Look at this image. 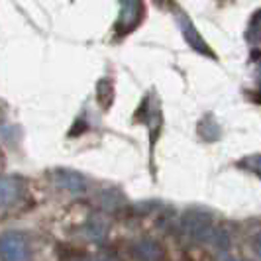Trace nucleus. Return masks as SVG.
I'll use <instances>...</instances> for the list:
<instances>
[{"instance_id":"nucleus-1","label":"nucleus","mask_w":261,"mask_h":261,"mask_svg":"<svg viewBox=\"0 0 261 261\" xmlns=\"http://www.w3.org/2000/svg\"><path fill=\"white\" fill-rule=\"evenodd\" d=\"M0 259L2 261H30V242L26 234L10 230L0 236Z\"/></svg>"},{"instance_id":"nucleus-2","label":"nucleus","mask_w":261,"mask_h":261,"mask_svg":"<svg viewBox=\"0 0 261 261\" xmlns=\"http://www.w3.org/2000/svg\"><path fill=\"white\" fill-rule=\"evenodd\" d=\"M134 253L140 261H159L163 257V251L151 240H142L134 246Z\"/></svg>"},{"instance_id":"nucleus-3","label":"nucleus","mask_w":261,"mask_h":261,"mask_svg":"<svg viewBox=\"0 0 261 261\" xmlns=\"http://www.w3.org/2000/svg\"><path fill=\"white\" fill-rule=\"evenodd\" d=\"M20 196V185L14 179H0V204H12Z\"/></svg>"},{"instance_id":"nucleus-4","label":"nucleus","mask_w":261,"mask_h":261,"mask_svg":"<svg viewBox=\"0 0 261 261\" xmlns=\"http://www.w3.org/2000/svg\"><path fill=\"white\" fill-rule=\"evenodd\" d=\"M57 185L67 189V191H71V193H83L85 191V181L79 177L77 173H71V171L57 173Z\"/></svg>"},{"instance_id":"nucleus-5","label":"nucleus","mask_w":261,"mask_h":261,"mask_svg":"<svg viewBox=\"0 0 261 261\" xmlns=\"http://www.w3.org/2000/svg\"><path fill=\"white\" fill-rule=\"evenodd\" d=\"M187 232L196 236V238H206L210 232L208 218H206V216H200V214L189 216V218H187Z\"/></svg>"},{"instance_id":"nucleus-6","label":"nucleus","mask_w":261,"mask_h":261,"mask_svg":"<svg viewBox=\"0 0 261 261\" xmlns=\"http://www.w3.org/2000/svg\"><path fill=\"white\" fill-rule=\"evenodd\" d=\"M96 261H116L114 257H110V255H102V257H98Z\"/></svg>"}]
</instances>
